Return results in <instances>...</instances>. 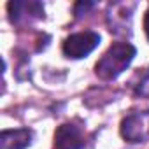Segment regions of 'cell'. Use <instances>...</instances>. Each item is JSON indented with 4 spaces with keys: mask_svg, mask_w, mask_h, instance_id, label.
Segmentation results:
<instances>
[{
    "mask_svg": "<svg viewBox=\"0 0 149 149\" xmlns=\"http://www.w3.org/2000/svg\"><path fill=\"white\" fill-rule=\"evenodd\" d=\"M135 53L137 51L130 42H116V44H112L104 53V56L97 61V67H95L97 76L105 79V81L116 79L119 74H123L128 68V65L135 58Z\"/></svg>",
    "mask_w": 149,
    "mask_h": 149,
    "instance_id": "obj_1",
    "label": "cell"
},
{
    "mask_svg": "<svg viewBox=\"0 0 149 149\" xmlns=\"http://www.w3.org/2000/svg\"><path fill=\"white\" fill-rule=\"evenodd\" d=\"M100 44V35L95 32H79L65 39L63 42V53L68 58L79 60L88 56L97 46Z\"/></svg>",
    "mask_w": 149,
    "mask_h": 149,
    "instance_id": "obj_2",
    "label": "cell"
},
{
    "mask_svg": "<svg viewBox=\"0 0 149 149\" xmlns=\"http://www.w3.org/2000/svg\"><path fill=\"white\" fill-rule=\"evenodd\" d=\"M84 144V128L77 121L63 123L54 132V149H83Z\"/></svg>",
    "mask_w": 149,
    "mask_h": 149,
    "instance_id": "obj_3",
    "label": "cell"
},
{
    "mask_svg": "<svg viewBox=\"0 0 149 149\" xmlns=\"http://www.w3.org/2000/svg\"><path fill=\"white\" fill-rule=\"evenodd\" d=\"M121 135L130 142L149 140V111L126 116L121 121Z\"/></svg>",
    "mask_w": 149,
    "mask_h": 149,
    "instance_id": "obj_4",
    "label": "cell"
},
{
    "mask_svg": "<svg viewBox=\"0 0 149 149\" xmlns=\"http://www.w3.org/2000/svg\"><path fill=\"white\" fill-rule=\"evenodd\" d=\"M32 144V132L26 128L4 130L0 133V149H25Z\"/></svg>",
    "mask_w": 149,
    "mask_h": 149,
    "instance_id": "obj_5",
    "label": "cell"
},
{
    "mask_svg": "<svg viewBox=\"0 0 149 149\" xmlns=\"http://www.w3.org/2000/svg\"><path fill=\"white\" fill-rule=\"evenodd\" d=\"M9 14H11V21L19 23L21 19L26 18H42L44 16V7L39 2H9L7 6Z\"/></svg>",
    "mask_w": 149,
    "mask_h": 149,
    "instance_id": "obj_6",
    "label": "cell"
},
{
    "mask_svg": "<svg viewBox=\"0 0 149 149\" xmlns=\"http://www.w3.org/2000/svg\"><path fill=\"white\" fill-rule=\"evenodd\" d=\"M90 7H93V4H90V2H88V4H83V2H79V4L76 6V14H79V13H81V9H83V11L86 13V11H88Z\"/></svg>",
    "mask_w": 149,
    "mask_h": 149,
    "instance_id": "obj_7",
    "label": "cell"
},
{
    "mask_svg": "<svg viewBox=\"0 0 149 149\" xmlns=\"http://www.w3.org/2000/svg\"><path fill=\"white\" fill-rule=\"evenodd\" d=\"M144 30H146L147 39H149V9L146 11V18H144Z\"/></svg>",
    "mask_w": 149,
    "mask_h": 149,
    "instance_id": "obj_8",
    "label": "cell"
}]
</instances>
